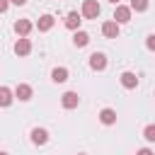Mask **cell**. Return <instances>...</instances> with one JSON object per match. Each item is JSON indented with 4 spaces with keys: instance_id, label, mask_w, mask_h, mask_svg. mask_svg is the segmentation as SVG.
I'll list each match as a JSON object with an SVG mask.
<instances>
[{
    "instance_id": "6da1fadb",
    "label": "cell",
    "mask_w": 155,
    "mask_h": 155,
    "mask_svg": "<svg viewBox=\"0 0 155 155\" xmlns=\"http://www.w3.org/2000/svg\"><path fill=\"white\" fill-rule=\"evenodd\" d=\"M131 15H133L131 5H116V10H114V22H116V24H128V22H131Z\"/></svg>"
},
{
    "instance_id": "7a4b0ae2",
    "label": "cell",
    "mask_w": 155,
    "mask_h": 155,
    "mask_svg": "<svg viewBox=\"0 0 155 155\" xmlns=\"http://www.w3.org/2000/svg\"><path fill=\"white\" fill-rule=\"evenodd\" d=\"M99 12H102V7H99L97 0H85V2H82V17H85V19H97Z\"/></svg>"
},
{
    "instance_id": "3957f363",
    "label": "cell",
    "mask_w": 155,
    "mask_h": 155,
    "mask_svg": "<svg viewBox=\"0 0 155 155\" xmlns=\"http://www.w3.org/2000/svg\"><path fill=\"white\" fill-rule=\"evenodd\" d=\"M80 24H82V12H68L65 15V29L70 31H80Z\"/></svg>"
},
{
    "instance_id": "277c9868",
    "label": "cell",
    "mask_w": 155,
    "mask_h": 155,
    "mask_svg": "<svg viewBox=\"0 0 155 155\" xmlns=\"http://www.w3.org/2000/svg\"><path fill=\"white\" fill-rule=\"evenodd\" d=\"M78 104H80V97H78V92L68 90V92H63V94H61V107H63V109H75Z\"/></svg>"
},
{
    "instance_id": "5b68a950",
    "label": "cell",
    "mask_w": 155,
    "mask_h": 155,
    "mask_svg": "<svg viewBox=\"0 0 155 155\" xmlns=\"http://www.w3.org/2000/svg\"><path fill=\"white\" fill-rule=\"evenodd\" d=\"M90 68L97 70V73H102V70L107 68V56H104L102 51H94V53L90 56Z\"/></svg>"
},
{
    "instance_id": "8992f818",
    "label": "cell",
    "mask_w": 155,
    "mask_h": 155,
    "mask_svg": "<svg viewBox=\"0 0 155 155\" xmlns=\"http://www.w3.org/2000/svg\"><path fill=\"white\" fill-rule=\"evenodd\" d=\"M119 82H121V87H126V90H136V87H138V75L131 73V70H126V73L119 75Z\"/></svg>"
},
{
    "instance_id": "52a82bcc",
    "label": "cell",
    "mask_w": 155,
    "mask_h": 155,
    "mask_svg": "<svg viewBox=\"0 0 155 155\" xmlns=\"http://www.w3.org/2000/svg\"><path fill=\"white\" fill-rule=\"evenodd\" d=\"M119 31H121V24H116L114 19H107V22L102 24V34H104L107 39H116Z\"/></svg>"
},
{
    "instance_id": "ba28073f",
    "label": "cell",
    "mask_w": 155,
    "mask_h": 155,
    "mask_svg": "<svg viewBox=\"0 0 155 155\" xmlns=\"http://www.w3.org/2000/svg\"><path fill=\"white\" fill-rule=\"evenodd\" d=\"M31 94H34V90H31V85H27V82H19V85L15 87V97H17L19 102H29Z\"/></svg>"
},
{
    "instance_id": "9c48e42d",
    "label": "cell",
    "mask_w": 155,
    "mask_h": 155,
    "mask_svg": "<svg viewBox=\"0 0 155 155\" xmlns=\"http://www.w3.org/2000/svg\"><path fill=\"white\" fill-rule=\"evenodd\" d=\"M29 138H31V143H34V145H46V143H48V131L36 126V128H31Z\"/></svg>"
},
{
    "instance_id": "30bf717a",
    "label": "cell",
    "mask_w": 155,
    "mask_h": 155,
    "mask_svg": "<svg viewBox=\"0 0 155 155\" xmlns=\"http://www.w3.org/2000/svg\"><path fill=\"white\" fill-rule=\"evenodd\" d=\"M15 53H17V56H29V53H31V41H29L27 36H19V39L15 41Z\"/></svg>"
},
{
    "instance_id": "8fae6325",
    "label": "cell",
    "mask_w": 155,
    "mask_h": 155,
    "mask_svg": "<svg viewBox=\"0 0 155 155\" xmlns=\"http://www.w3.org/2000/svg\"><path fill=\"white\" fill-rule=\"evenodd\" d=\"M99 121H102L104 126H114V124H116V111H114L111 107H104V109L99 111Z\"/></svg>"
},
{
    "instance_id": "7c38bea8",
    "label": "cell",
    "mask_w": 155,
    "mask_h": 155,
    "mask_svg": "<svg viewBox=\"0 0 155 155\" xmlns=\"http://www.w3.org/2000/svg\"><path fill=\"white\" fill-rule=\"evenodd\" d=\"M53 24H56L53 15H41V17H39V22H36V29H39V31H51V29H53Z\"/></svg>"
},
{
    "instance_id": "4fadbf2b",
    "label": "cell",
    "mask_w": 155,
    "mask_h": 155,
    "mask_svg": "<svg viewBox=\"0 0 155 155\" xmlns=\"http://www.w3.org/2000/svg\"><path fill=\"white\" fill-rule=\"evenodd\" d=\"M31 29H34V24H31L29 19H17V22H15V31H17V36H29Z\"/></svg>"
},
{
    "instance_id": "5bb4252c",
    "label": "cell",
    "mask_w": 155,
    "mask_h": 155,
    "mask_svg": "<svg viewBox=\"0 0 155 155\" xmlns=\"http://www.w3.org/2000/svg\"><path fill=\"white\" fill-rule=\"evenodd\" d=\"M87 44H90V34H87V31H82V29H80V31H73V46L85 48Z\"/></svg>"
},
{
    "instance_id": "9a60e30c",
    "label": "cell",
    "mask_w": 155,
    "mask_h": 155,
    "mask_svg": "<svg viewBox=\"0 0 155 155\" xmlns=\"http://www.w3.org/2000/svg\"><path fill=\"white\" fill-rule=\"evenodd\" d=\"M68 75H70V73H68V68H63V65H58V68H53V70H51V80H53L56 85L65 82V80H68Z\"/></svg>"
},
{
    "instance_id": "2e32d148",
    "label": "cell",
    "mask_w": 155,
    "mask_h": 155,
    "mask_svg": "<svg viewBox=\"0 0 155 155\" xmlns=\"http://www.w3.org/2000/svg\"><path fill=\"white\" fill-rule=\"evenodd\" d=\"M0 104L2 107H10L12 104V90L10 87H0Z\"/></svg>"
},
{
    "instance_id": "e0dca14e",
    "label": "cell",
    "mask_w": 155,
    "mask_h": 155,
    "mask_svg": "<svg viewBox=\"0 0 155 155\" xmlns=\"http://www.w3.org/2000/svg\"><path fill=\"white\" fill-rule=\"evenodd\" d=\"M143 138H145L148 143H155V124H148V126L143 128Z\"/></svg>"
},
{
    "instance_id": "ac0fdd59",
    "label": "cell",
    "mask_w": 155,
    "mask_h": 155,
    "mask_svg": "<svg viewBox=\"0 0 155 155\" xmlns=\"http://www.w3.org/2000/svg\"><path fill=\"white\" fill-rule=\"evenodd\" d=\"M131 10H136V12H145V10H148V0H131Z\"/></svg>"
},
{
    "instance_id": "d6986e66",
    "label": "cell",
    "mask_w": 155,
    "mask_h": 155,
    "mask_svg": "<svg viewBox=\"0 0 155 155\" xmlns=\"http://www.w3.org/2000/svg\"><path fill=\"white\" fill-rule=\"evenodd\" d=\"M145 46H148V51H155V34H150L145 39Z\"/></svg>"
},
{
    "instance_id": "ffe728a7",
    "label": "cell",
    "mask_w": 155,
    "mask_h": 155,
    "mask_svg": "<svg viewBox=\"0 0 155 155\" xmlns=\"http://www.w3.org/2000/svg\"><path fill=\"white\" fill-rule=\"evenodd\" d=\"M10 2H12V0H0V12H7V7H10Z\"/></svg>"
},
{
    "instance_id": "44dd1931",
    "label": "cell",
    "mask_w": 155,
    "mask_h": 155,
    "mask_svg": "<svg viewBox=\"0 0 155 155\" xmlns=\"http://www.w3.org/2000/svg\"><path fill=\"white\" fill-rule=\"evenodd\" d=\"M136 155H155V153H153V150H150V148H140V150H138V153H136Z\"/></svg>"
},
{
    "instance_id": "7402d4cb",
    "label": "cell",
    "mask_w": 155,
    "mask_h": 155,
    "mask_svg": "<svg viewBox=\"0 0 155 155\" xmlns=\"http://www.w3.org/2000/svg\"><path fill=\"white\" fill-rule=\"evenodd\" d=\"M15 5H27V0H12Z\"/></svg>"
},
{
    "instance_id": "603a6c76",
    "label": "cell",
    "mask_w": 155,
    "mask_h": 155,
    "mask_svg": "<svg viewBox=\"0 0 155 155\" xmlns=\"http://www.w3.org/2000/svg\"><path fill=\"white\" fill-rule=\"evenodd\" d=\"M109 2H111V5H121V0H109Z\"/></svg>"
},
{
    "instance_id": "cb8c5ba5",
    "label": "cell",
    "mask_w": 155,
    "mask_h": 155,
    "mask_svg": "<svg viewBox=\"0 0 155 155\" xmlns=\"http://www.w3.org/2000/svg\"><path fill=\"white\" fill-rule=\"evenodd\" d=\"M0 155H10V153H0Z\"/></svg>"
},
{
    "instance_id": "d4e9b609",
    "label": "cell",
    "mask_w": 155,
    "mask_h": 155,
    "mask_svg": "<svg viewBox=\"0 0 155 155\" xmlns=\"http://www.w3.org/2000/svg\"><path fill=\"white\" fill-rule=\"evenodd\" d=\"M80 155H85V153H80Z\"/></svg>"
},
{
    "instance_id": "484cf974",
    "label": "cell",
    "mask_w": 155,
    "mask_h": 155,
    "mask_svg": "<svg viewBox=\"0 0 155 155\" xmlns=\"http://www.w3.org/2000/svg\"><path fill=\"white\" fill-rule=\"evenodd\" d=\"M153 97H155V94H153Z\"/></svg>"
}]
</instances>
